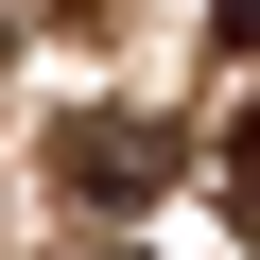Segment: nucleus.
Segmentation results:
<instances>
[{
    "instance_id": "20e7f679",
    "label": "nucleus",
    "mask_w": 260,
    "mask_h": 260,
    "mask_svg": "<svg viewBox=\"0 0 260 260\" xmlns=\"http://www.w3.org/2000/svg\"><path fill=\"white\" fill-rule=\"evenodd\" d=\"M0 35H18V0H0Z\"/></svg>"
},
{
    "instance_id": "f03ea898",
    "label": "nucleus",
    "mask_w": 260,
    "mask_h": 260,
    "mask_svg": "<svg viewBox=\"0 0 260 260\" xmlns=\"http://www.w3.org/2000/svg\"><path fill=\"white\" fill-rule=\"evenodd\" d=\"M225 191H243V225H260V104L225 121Z\"/></svg>"
},
{
    "instance_id": "f257e3e1",
    "label": "nucleus",
    "mask_w": 260,
    "mask_h": 260,
    "mask_svg": "<svg viewBox=\"0 0 260 260\" xmlns=\"http://www.w3.org/2000/svg\"><path fill=\"white\" fill-rule=\"evenodd\" d=\"M52 191L70 208H156L174 191V121L156 104H70L52 121Z\"/></svg>"
},
{
    "instance_id": "7ed1b4c3",
    "label": "nucleus",
    "mask_w": 260,
    "mask_h": 260,
    "mask_svg": "<svg viewBox=\"0 0 260 260\" xmlns=\"http://www.w3.org/2000/svg\"><path fill=\"white\" fill-rule=\"evenodd\" d=\"M208 35H225V52H260V0H208Z\"/></svg>"
}]
</instances>
